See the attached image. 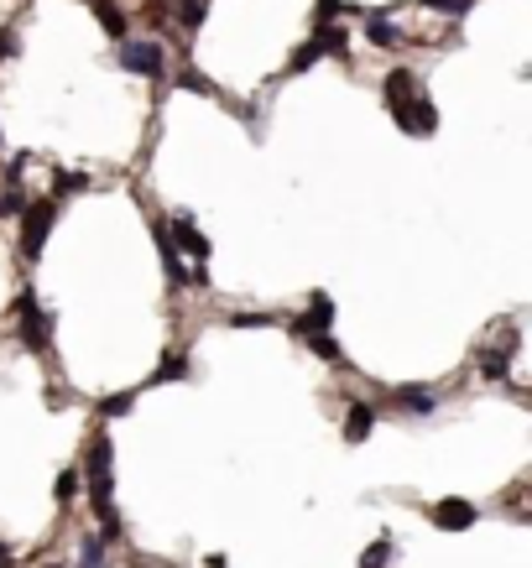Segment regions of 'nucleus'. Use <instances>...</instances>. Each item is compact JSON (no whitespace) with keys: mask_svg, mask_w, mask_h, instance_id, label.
Segmentation results:
<instances>
[{"mask_svg":"<svg viewBox=\"0 0 532 568\" xmlns=\"http://www.w3.org/2000/svg\"><path fill=\"white\" fill-rule=\"evenodd\" d=\"M16 219H22V255L37 261V255L47 251L53 225H58V198H53V193H47V198H26V209L16 214Z\"/></svg>","mask_w":532,"mask_h":568,"instance_id":"obj_1","label":"nucleus"},{"mask_svg":"<svg viewBox=\"0 0 532 568\" xmlns=\"http://www.w3.org/2000/svg\"><path fill=\"white\" fill-rule=\"evenodd\" d=\"M16 339H22L32 355H47V344H53V318L43 313L37 293H22V297H16Z\"/></svg>","mask_w":532,"mask_h":568,"instance_id":"obj_2","label":"nucleus"},{"mask_svg":"<svg viewBox=\"0 0 532 568\" xmlns=\"http://www.w3.org/2000/svg\"><path fill=\"white\" fill-rule=\"evenodd\" d=\"M121 68L126 73H141V79H162L168 73V47L157 37H126L121 43Z\"/></svg>","mask_w":532,"mask_h":568,"instance_id":"obj_3","label":"nucleus"},{"mask_svg":"<svg viewBox=\"0 0 532 568\" xmlns=\"http://www.w3.org/2000/svg\"><path fill=\"white\" fill-rule=\"evenodd\" d=\"M418 94H428V89H423V79H418L412 68H392V73H386L382 100H386V110H392V120H397V115H402V110L412 105Z\"/></svg>","mask_w":532,"mask_h":568,"instance_id":"obj_4","label":"nucleus"},{"mask_svg":"<svg viewBox=\"0 0 532 568\" xmlns=\"http://www.w3.org/2000/svg\"><path fill=\"white\" fill-rule=\"evenodd\" d=\"M168 235H172V251H183L193 261V266H204V261H209L214 255V245H209V235L198 230V225H193L189 214H178V219H172L168 225Z\"/></svg>","mask_w":532,"mask_h":568,"instance_id":"obj_5","label":"nucleus"},{"mask_svg":"<svg viewBox=\"0 0 532 568\" xmlns=\"http://www.w3.org/2000/svg\"><path fill=\"white\" fill-rule=\"evenodd\" d=\"M329 323H334V303H329V293H314V297H308V308L293 318V339L329 334Z\"/></svg>","mask_w":532,"mask_h":568,"instance_id":"obj_6","label":"nucleus"},{"mask_svg":"<svg viewBox=\"0 0 532 568\" xmlns=\"http://www.w3.org/2000/svg\"><path fill=\"white\" fill-rule=\"evenodd\" d=\"M397 130H402V136H433V130H439V105H433L428 94H418V100L397 115Z\"/></svg>","mask_w":532,"mask_h":568,"instance_id":"obj_7","label":"nucleus"},{"mask_svg":"<svg viewBox=\"0 0 532 568\" xmlns=\"http://www.w3.org/2000/svg\"><path fill=\"white\" fill-rule=\"evenodd\" d=\"M376 418H382V412H376L371 401H350V407H344V443H350V448L365 443L376 433Z\"/></svg>","mask_w":532,"mask_h":568,"instance_id":"obj_8","label":"nucleus"},{"mask_svg":"<svg viewBox=\"0 0 532 568\" xmlns=\"http://www.w3.org/2000/svg\"><path fill=\"white\" fill-rule=\"evenodd\" d=\"M428 516H433V526H444V532H465V526L480 522V511H475L469 501H454V496H449V501H439Z\"/></svg>","mask_w":532,"mask_h":568,"instance_id":"obj_9","label":"nucleus"},{"mask_svg":"<svg viewBox=\"0 0 532 568\" xmlns=\"http://www.w3.org/2000/svg\"><path fill=\"white\" fill-rule=\"evenodd\" d=\"M151 240H157V255H162V266H168V282H172V293H183V282H189V272H183V261H178V251H172L168 219H151Z\"/></svg>","mask_w":532,"mask_h":568,"instance_id":"obj_10","label":"nucleus"},{"mask_svg":"<svg viewBox=\"0 0 532 568\" xmlns=\"http://www.w3.org/2000/svg\"><path fill=\"white\" fill-rule=\"evenodd\" d=\"M314 47H319V58H340V63H350V32H344L340 22H319Z\"/></svg>","mask_w":532,"mask_h":568,"instance_id":"obj_11","label":"nucleus"},{"mask_svg":"<svg viewBox=\"0 0 532 568\" xmlns=\"http://www.w3.org/2000/svg\"><path fill=\"white\" fill-rule=\"evenodd\" d=\"M397 407H402V418H433L439 397L428 386H397Z\"/></svg>","mask_w":532,"mask_h":568,"instance_id":"obj_12","label":"nucleus"},{"mask_svg":"<svg viewBox=\"0 0 532 568\" xmlns=\"http://www.w3.org/2000/svg\"><path fill=\"white\" fill-rule=\"evenodd\" d=\"M89 11H94V22L105 26V37H121V43L131 37V22H126V11H121L115 0H89Z\"/></svg>","mask_w":532,"mask_h":568,"instance_id":"obj_13","label":"nucleus"},{"mask_svg":"<svg viewBox=\"0 0 532 568\" xmlns=\"http://www.w3.org/2000/svg\"><path fill=\"white\" fill-rule=\"evenodd\" d=\"M365 43H371V47H386V53H392V47H402V32L386 22L382 11H365Z\"/></svg>","mask_w":532,"mask_h":568,"instance_id":"obj_14","label":"nucleus"},{"mask_svg":"<svg viewBox=\"0 0 532 568\" xmlns=\"http://www.w3.org/2000/svg\"><path fill=\"white\" fill-rule=\"evenodd\" d=\"M475 371H480V380H511V355H501V350H480L475 355Z\"/></svg>","mask_w":532,"mask_h":568,"instance_id":"obj_15","label":"nucleus"},{"mask_svg":"<svg viewBox=\"0 0 532 568\" xmlns=\"http://www.w3.org/2000/svg\"><path fill=\"white\" fill-rule=\"evenodd\" d=\"M193 376V365L183 355H162L157 360V371L147 376V386H168V380H189Z\"/></svg>","mask_w":532,"mask_h":568,"instance_id":"obj_16","label":"nucleus"},{"mask_svg":"<svg viewBox=\"0 0 532 568\" xmlns=\"http://www.w3.org/2000/svg\"><path fill=\"white\" fill-rule=\"evenodd\" d=\"M178 89H189V94H204V100H219V84H214L209 73H198V68H183V73H178Z\"/></svg>","mask_w":532,"mask_h":568,"instance_id":"obj_17","label":"nucleus"},{"mask_svg":"<svg viewBox=\"0 0 532 568\" xmlns=\"http://www.w3.org/2000/svg\"><path fill=\"white\" fill-rule=\"evenodd\" d=\"M105 537L100 532H89V537H79V568H105Z\"/></svg>","mask_w":532,"mask_h":568,"instance_id":"obj_18","label":"nucleus"},{"mask_svg":"<svg viewBox=\"0 0 532 568\" xmlns=\"http://www.w3.org/2000/svg\"><path fill=\"white\" fill-rule=\"evenodd\" d=\"M131 407H136V391H110V397L94 401V412H100V418H126Z\"/></svg>","mask_w":532,"mask_h":568,"instance_id":"obj_19","label":"nucleus"},{"mask_svg":"<svg viewBox=\"0 0 532 568\" xmlns=\"http://www.w3.org/2000/svg\"><path fill=\"white\" fill-rule=\"evenodd\" d=\"M79 490H84V475H79V469H63V475H58V485H53V501H58V505H73V501H79Z\"/></svg>","mask_w":532,"mask_h":568,"instance_id":"obj_20","label":"nucleus"},{"mask_svg":"<svg viewBox=\"0 0 532 568\" xmlns=\"http://www.w3.org/2000/svg\"><path fill=\"white\" fill-rule=\"evenodd\" d=\"M178 22L189 26V32H198V26L209 22V0H178Z\"/></svg>","mask_w":532,"mask_h":568,"instance_id":"obj_21","label":"nucleus"},{"mask_svg":"<svg viewBox=\"0 0 532 568\" xmlns=\"http://www.w3.org/2000/svg\"><path fill=\"white\" fill-rule=\"evenodd\" d=\"M303 344H308V350H314L324 365H344V355H340V344H334V334H308Z\"/></svg>","mask_w":532,"mask_h":568,"instance_id":"obj_22","label":"nucleus"},{"mask_svg":"<svg viewBox=\"0 0 532 568\" xmlns=\"http://www.w3.org/2000/svg\"><path fill=\"white\" fill-rule=\"evenodd\" d=\"M418 5H423V11H439V16H454V22L475 11V0H418Z\"/></svg>","mask_w":532,"mask_h":568,"instance_id":"obj_23","label":"nucleus"},{"mask_svg":"<svg viewBox=\"0 0 532 568\" xmlns=\"http://www.w3.org/2000/svg\"><path fill=\"white\" fill-rule=\"evenodd\" d=\"M84 188H89L84 172H58L53 178V198H68V193H84Z\"/></svg>","mask_w":532,"mask_h":568,"instance_id":"obj_24","label":"nucleus"},{"mask_svg":"<svg viewBox=\"0 0 532 568\" xmlns=\"http://www.w3.org/2000/svg\"><path fill=\"white\" fill-rule=\"evenodd\" d=\"M392 553H397V543L382 537V543H371V553L361 558V568H386V563H392Z\"/></svg>","mask_w":532,"mask_h":568,"instance_id":"obj_25","label":"nucleus"},{"mask_svg":"<svg viewBox=\"0 0 532 568\" xmlns=\"http://www.w3.org/2000/svg\"><path fill=\"white\" fill-rule=\"evenodd\" d=\"M314 63H319V47L303 43V47H293V58H287V73H308Z\"/></svg>","mask_w":532,"mask_h":568,"instance_id":"obj_26","label":"nucleus"},{"mask_svg":"<svg viewBox=\"0 0 532 568\" xmlns=\"http://www.w3.org/2000/svg\"><path fill=\"white\" fill-rule=\"evenodd\" d=\"M22 209H26V193H22V188H5V193H0V219H16Z\"/></svg>","mask_w":532,"mask_h":568,"instance_id":"obj_27","label":"nucleus"},{"mask_svg":"<svg viewBox=\"0 0 532 568\" xmlns=\"http://www.w3.org/2000/svg\"><path fill=\"white\" fill-rule=\"evenodd\" d=\"M230 329H272V313H230Z\"/></svg>","mask_w":532,"mask_h":568,"instance_id":"obj_28","label":"nucleus"},{"mask_svg":"<svg viewBox=\"0 0 532 568\" xmlns=\"http://www.w3.org/2000/svg\"><path fill=\"white\" fill-rule=\"evenodd\" d=\"M26 168H32V151H22L11 168H5V188H22V178H26Z\"/></svg>","mask_w":532,"mask_h":568,"instance_id":"obj_29","label":"nucleus"},{"mask_svg":"<svg viewBox=\"0 0 532 568\" xmlns=\"http://www.w3.org/2000/svg\"><path fill=\"white\" fill-rule=\"evenodd\" d=\"M16 53H22V37H16L11 26H0V63H5V58H16Z\"/></svg>","mask_w":532,"mask_h":568,"instance_id":"obj_30","label":"nucleus"},{"mask_svg":"<svg viewBox=\"0 0 532 568\" xmlns=\"http://www.w3.org/2000/svg\"><path fill=\"white\" fill-rule=\"evenodd\" d=\"M0 568H16V547L11 543H0Z\"/></svg>","mask_w":532,"mask_h":568,"instance_id":"obj_31","label":"nucleus"},{"mask_svg":"<svg viewBox=\"0 0 532 568\" xmlns=\"http://www.w3.org/2000/svg\"><path fill=\"white\" fill-rule=\"evenodd\" d=\"M209 568H230V563H225V553H214V558H209Z\"/></svg>","mask_w":532,"mask_h":568,"instance_id":"obj_32","label":"nucleus"},{"mask_svg":"<svg viewBox=\"0 0 532 568\" xmlns=\"http://www.w3.org/2000/svg\"><path fill=\"white\" fill-rule=\"evenodd\" d=\"M0 147H5V136H0Z\"/></svg>","mask_w":532,"mask_h":568,"instance_id":"obj_33","label":"nucleus"}]
</instances>
